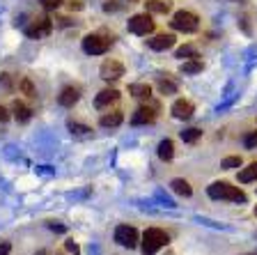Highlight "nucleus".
<instances>
[{
    "mask_svg": "<svg viewBox=\"0 0 257 255\" xmlns=\"http://www.w3.org/2000/svg\"><path fill=\"white\" fill-rule=\"evenodd\" d=\"M209 198L214 200H230V202H246L248 196L241 191L239 186H232L230 182H214V184L207 189Z\"/></svg>",
    "mask_w": 257,
    "mask_h": 255,
    "instance_id": "obj_1",
    "label": "nucleus"
},
{
    "mask_svg": "<svg viewBox=\"0 0 257 255\" xmlns=\"http://www.w3.org/2000/svg\"><path fill=\"white\" fill-rule=\"evenodd\" d=\"M168 241H170V237H168L166 230H159V228L145 230V234H143V253L145 255H154L159 248L168 246Z\"/></svg>",
    "mask_w": 257,
    "mask_h": 255,
    "instance_id": "obj_2",
    "label": "nucleus"
},
{
    "mask_svg": "<svg viewBox=\"0 0 257 255\" xmlns=\"http://www.w3.org/2000/svg\"><path fill=\"white\" fill-rule=\"evenodd\" d=\"M172 30H179V32H195L200 28V19L193 12H177L175 16H172V21H170Z\"/></svg>",
    "mask_w": 257,
    "mask_h": 255,
    "instance_id": "obj_3",
    "label": "nucleus"
},
{
    "mask_svg": "<svg viewBox=\"0 0 257 255\" xmlns=\"http://www.w3.org/2000/svg\"><path fill=\"white\" fill-rule=\"evenodd\" d=\"M110 42L112 39L103 37V35H99V32H94V35H85L83 37V51H85L87 55H103L110 48Z\"/></svg>",
    "mask_w": 257,
    "mask_h": 255,
    "instance_id": "obj_4",
    "label": "nucleus"
},
{
    "mask_svg": "<svg viewBox=\"0 0 257 255\" xmlns=\"http://www.w3.org/2000/svg\"><path fill=\"white\" fill-rule=\"evenodd\" d=\"M128 30L134 32V35H140V37H147L154 32V21H152L150 12H145V14H136L128 19Z\"/></svg>",
    "mask_w": 257,
    "mask_h": 255,
    "instance_id": "obj_5",
    "label": "nucleus"
},
{
    "mask_svg": "<svg viewBox=\"0 0 257 255\" xmlns=\"http://www.w3.org/2000/svg\"><path fill=\"white\" fill-rule=\"evenodd\" d=\"M115 241H117L119 246H124V248H136L140 241V234L136 228H131V225H119L117 230H115Z\"/></svg>",
    "mask_w": 257,
    "mask_h": 255,
    "instance_id": "obj_6",
    "label": "nucleus"
},
{
    "mask_svg": "<svg viewBox=\"0 0 257 255\" xmlns=\"http://www.w3.org/2000/svg\"><path fill=\"white\" fill-rule=\"evenodd\" d=\"M101 78L103 80H117V78H122L124 76V64L119 62V60H112V58H108L106 62L101 64Z\"/></svg>",
    "mask_w": 257,
    "mask_h": 255,
    "instance_id": "obj_7",
    "label": "nucleus"
},
{
    "mask_svg": "<svg viewBox=\"0 0 257 255\" xmlns=\"http://www.w3.org/2000/svg\"><path fill=\"white\" fill-rule=\"evenodd\" d=\"M51 30H53V23L48 21V19H37V21H32L30 26L26 28V35L30 39H42V37H46Z\"/></svg>",
    "mask_w": 257,
    "mask_h": 255,
    "instance_id": "obj_8",
    "label": "nucleus"
},
{
    "mask_svg": "<svg viewBox=\"0 0 257 255\" xmlns=\"http://www.w3.org/2000/svg\"><path fill=\"white\" fill-rule=\"evenodd\" d=\"M156 120V106H140L131 117V124L140 127V124H152Z\"/></svg>",
    "mask_w": 257,
    "mask_h": 255,
    "instance_id": "obj_9",
    "label": "nucleus"
},
{
    "mask_svg": "<svg viewBox=\"0 0 257 255\" xmlns=\"http://www.w3.org/2000/svg\"><path fill=\"white\" fill-rule=\"evenodd\" d=\"M172 115L177 117V120H191L193 113H195V106H193L188 99H177L175 104H172Z\"/></svg>",
    "mask_w": 257,
    "mask_h": 255,
    "instance_id": "obj_10",
    "label": "nucleus"
},
{
    "mask_svg": "<svg viewBox=\"0 0 257 255\" xmlns=\"http://www.w3.org/2000/svg\"><path fill=\"white\" fill-rule=\"evenodd\" d=\"M119 99V92L117 90H110V88H108V90H101L99 92V95H96V99H94V106L96 108H108L110 106V104H115V101Z\"/></svg>",
    "mask_w": 257,
    "mask_h": 255,
    "instance_id": "obj_11",
    "label": "nucleus"
},
{
    "mask_svg": "<svg viewBox=\"0 0 257 255\" xmlns=\"http://www.w3.org/2000/svg\"><path fill=\"white\" fill-rule=\"evenodd\" d=\"M147 44H150L152 51H168V48L175 46V35H156Z\"/></svg>",
    "mask_w": 257,
    "mask_h": 255,
    "instance_id": "obj_12",
    "label": "nucleus"
},
{
    "mask_svg": "<svg viewBox=\"0 0 257 255\" xmlns=\"http://www.w3.org/2000/svg\"><path fill=\"white\" fill-rule=\"evenodd\" d=\"M78 99H80V92H78V88H74V85H69V88H64V90L60 92V97H58L60 106H64V108H71Z\"/></svg>",
    "mask_w": 257,
    "mask_h": 255,
    "instance_id": "obj_13",
    "label": "nucleus"
},
{
    "mask_svg": "<svg viewBox=\"0 0 257 255\" xmlns=\"http://www.w3.org/2000/svg\"><path fill=\"white\" fill-rule=\"evenodd\" d=\"M122 120H124L122 111H110V113H103V115H101V127H106V129L119 127V124H122Z\"/></svg>",
    "mask_w": 257,
    "mask_h": 255,
    "instance_id": "obj_14",
    "label": "nucleus"
},
{
    "mask_svg": "<svg viewBox=\"0 0 257 255\" xmlns=\"http://www.w3.org/2000/svg\"><path fill=\"white\" fill-rule=\"evenodd\" d=\"M145 7H147L150 14H168L170 7H172V3H166V0H147Z\"/></svg>",
    "mask_w": 257,
    "mask_h": 255,
    "instance_id": "obj_15",
    "label": "nucleus"
},
{
    "mask_svg": "<svg viewBox=\"0 0 257 255\" xmlns=\"http://www.w3.org/2000/svg\"><path fill=\"white\" fill-rule=\"evenodd\" d=\"M12 113H14V117H16V122H28L30 120V115H32V111L23 104V101H14L12 104Z\"/></svg>",
    "mask_w": 257,
    "mask_h": 255,
    "instance_id": "obj_16",
    "label": "nucleus"
},
{
    "mask_svg": "<svg viewBox=\"0 0 257 255\" xmlns=\"http://www.w3.org/2000/svg\"><path fill=\"white\" fill-rule=\"evenodd\" d=\"M128 95L138 97V99H150V97H152V85H147V83H131V85H128Z\"/></svg>",
    "mask_w": 257,
    "mask_h": 255,
    "instance_id": "obj_17",
    "label": "nucleus"
},
{
    "mask_svg": "<svg viewBox=\"0 0 257 255\" xmlns=\"http://www.w3.org/2000/svg\"><path fill=\"white\" fill-rule=\"evenodd\" d=\"M156 88L161 90V95H175L177 90H179V85H177V80L172 78H163V76H159V80H156Z\"/></svg>",
    "mask_w": 257,
    "mask_h": 255,
    "instance_id": "obj_18",
    "label": "nucleus"
},
{
    "mask_svg": "<svg viewBox=\"0 0 257 255\" xmlns=\"http://www.w3.org/2000/svg\"><path fill=\"white\" fill-rule=\"evenodd\" d=\"M172 191L175 193H179V196H184V198H191L193 196V189H191V184H188L186 180H182V177H177V180H172Z\"/></svg>",
    "mask_w": 257,
    "mask_h": 255,
    "instance_id": "obj_19",
    "label": "nucleus"
},
{
    "mask_svg": "<svg viewBox=\"0 0 257 255\" xmlns=\"http://www.w3.org/2000/svg\"><path fill=\"white\" fill-rule=\"evenodd\" d=\"M204 69V64L200 58H191V60H184L182 64V74H200Z\"/></svg>",
    "mask_w": 257,
    "mask_h": 255,
    "instance_id": "obj_20",
    "label": "nucleus"
},
{
    "mask_svg": "<svg viewBox=\"0 0 257 255\" xmlns=\"http://www.w3.org/2000/svg\"><path fill=\"white\" fill-rule=\"evenodd\" d=\"M257 180V161H252L248 168H243L239 173V182L241 184H248V182H255Z\"/></svg>",
    "mask_w": 257,
    "mask_h": 255,
    "instance_id": "obj_21",
    "label": "nucleus"
},
{
    "mask_svg": "<svg viewBox=\"0 0 257 255\" xmlns=\"http://www.w3.org/2000/svg\"><path fill=\"white\" fill-rule=\"evenodd\" d=\"M172 156H175V145H172V140H161L159 143V159L170 161Z\"/></svg>",
    "mask_w": 257,
    "mask_h": 255,
    "instance_id": "obj_22",
    "label": "nucleus"
},
{
    "mask_svg": "<svg viewBox=\"0 0 257 255\" xmlns=\"http://www.w3.org/2000/svg\"><path fill=\"white\" fill-rule=\"evenodd\" d=\"M175 58H179V60H191V58H200V55H198V48L191 46V44H186V46L177 48Z\"/></svg>",
    "mask_w": 257,
    "mask_h": 255,
    "instance_id": "obj_23",
    "label": "nucleus"
},
{
    "mask_svg": "<svg viewBox=\"0 0 257 255\" xmlns=\"http://www.w3.org/2000/svg\"><path fill=\"white\" fill-rule=\"evenodd\" d=\"M200 136H202V131H200V129H195V127H188V129H184V131H182V140H184V143H195Z\"/></svg>",
    "mask_w": 257,
    "mask_h": 255,
    "instance_id": "obj_24",
    "label": "nucleus"
},
{
    "mask_svg": "<svg viewBox=\"0 0 257 255\" xmlns=\"http://www.w3.org/2000/svg\"><path fill=\"white\" fill-rule=\"evenodd\" d=\"M220 168H225V170L241 168V156H227V159H223V163H220Z\"/></svg>",
    "mask_w": 257,
    "mask_h": 255,
    "instance_id": "obj_25",
    "label": "nucleus"
},
{
    "mask_svg": "<svg viewBox=\"0 0 257 255\" xmlns=\"http://www.w3.org/2000/svg\"><path fill=\"white\" fill-rule=\"evenodd\" d=\"M243 145H246L248 149H255L257 147V131H250L243 136Z\"/></svg>",
    "mask_w": 257,
    "mask_h": 255,
    "instance_id": "obj_26",
    "label": "nucleus"
},
{
    "mask_svg": "<svg viewBox=\"0 0 257 255\" xmlns=\"http://www.w3.org/2000/svg\"><path fill=\"white\" fill-rule=\"evenodd\" d=\"M21 90L26 92V97H35V88H32V83H30L28 78L21 80Z\"/></svg>",
    "mask_w": 257,
    "mask_h": 255,
    "instance_id": "obj_27",
    "label": "nucleus"
},
{
    "mask_svg": "<svg viewBox=\"0 0 257 255\" xmlns=\"http://www.w3.org/2000/svg\"><path fill=\"white\" fill-rule=\"evenodd\" d=\"M69 129L74 133H87V131H92L90 127H85V124H76V122H69Z\"/></svg>",
    "mask_w": 257,
    "mask_h": 255,
    "instance_id": "obj_28",
    "label": "nucleus"
},
{
    "mask_svg": "<svg viewBox=\"0 0 257 255\" xmlns=\"http://www.w3.org/2000/svg\"><path fill=\"white\" fill-rule=\"evenodd\" d=\"M64 248L69 250V253H74V255H78L80 253V248H78V244H76V241H64Z\"/></svg>",
    "mask_w": 257,
    "mask_h": 255,
    "instance_id": "obj_29",
    "label": "nucleus"
},
{
    "mask_svg": "<svg viewBox=\"0 0 257 255\" xmlns=\"http://www.w3.org/2000/svg\"><path fill=\"white\" fill-rule=\"evenodd\" d=\"M67 5H69L71 12H78V10H83V0H67Z\"/></svg>",
    "mask_w": 257,
    "mask_h": 255,
    "instance_id": "obj_30",
    "label": "nucleus"
},
{
    "mask_svg": "<svg viewBox=\"0 0 257 255\" xmlns=\"http://www.w3.org/2000/svg\"><path fill=\"white\" fill-rule=\"evenodd\" d=\"M60 5H62V0H44V7H46V10H58Z\"/></svg>",
    "mask_w": 257,
    "mask_h": 255,
    "instance_id": "obj_31",
    "label": "nucleus"
},
{
    "mask_svg": "<svg viewBox=\"0 0 257 255\" xmlns=\"http://www.w3.org/2000/svg\"><path fill=\"white\" fill-rule=\"evenodd\" d=\"M10 250H12L10 241H0V255H10Z\"/></svg>",
    "mask_w": 257,
    "mask_h": 255,
    "instance_id": "obj_32",
    "label": "nucleus"
},
{
    "mask_svg": "<svg viewBox=\"0 0 257 255\" xmlns=\"http://www.w3.org/2000/svg\"><path fill=\"white\" fill-rule=\"evenodd\" d=\"M7 120H10V115H7V111L3 106H0V122H7Z\"/></svg>",
    "mask_w": 257,
    "mask_h": 255,
    "instance_id": "obj_33",
    "label": "nucleus"
},
{
    "mask_svg": "<svg viewBox=\"0 0 257 255\" xmlns=\"http://www.w3.org/2000/svg\"><path fill=\"white\" fill-rule=\"evenodd\" d=\"M35 255H46V253H44V250H39V253H35Z\"/></svg>",
    "mask_w": 257,
    "mask_h": 255,
    "instance_id": "obj_34",
    "label": "nucleus"
},
{
    "mask_svg": "<svg viewBox=\"0 0 257 255\" xmlns=\"http://www.w3.org/2000/svg\"><path fill=\"white\" fill-rule=\"evenodd\" d=\"M126 3H138V0H126Z\"/></svg>",
    "mask_w": 257,
    "mask_h": 255,
    "instance_id": "obj_35",
    "label": "nucleus"
},
{
    "mask_svg": "<svg viewBox=\"0 0 257 255\" xmlns=\"http://www.w3.org/2000/svg\"><path fill=\"white\" fill-rule=\"evenodd\" d=\"M255 216H257V207H255Z\"/></svg>",
    "mask_w": 257,
    "mask_h": 255,
    "instance_id": "obj_36",
    "label": "nucleus"
}]
</instances>
